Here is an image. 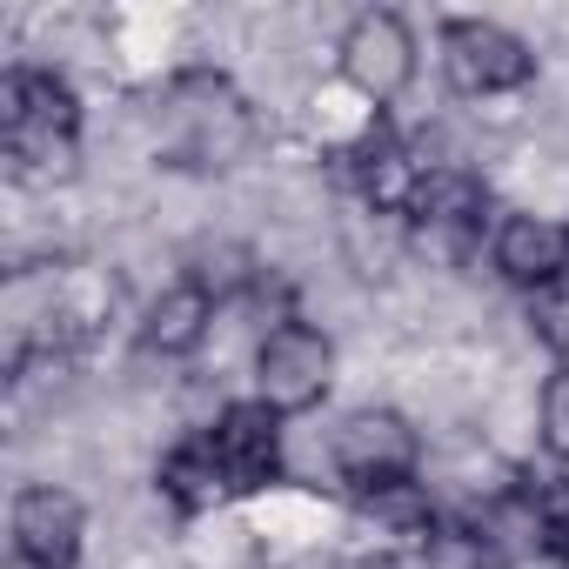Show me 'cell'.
Listing matches in <instances>:
<instances>
[{
    "instance_id": "cell-1",
    "label": "cell",
    "mask_w": 569,
    "mask_h": 569,
    "mask_svg": "<svg viewBox=\"0 0 569 569\" xmlns=\"http://www.w3.org/2000/svg\"><path fill=\"white\" fill-rule=\"evenodd\" d=\"M74 134H81V108L61 74L14 68L0 81V141H8V161L21 174H48V161H54V174H68Z\"/></svg>"
},
{
    "instance_id": "cell-2",
    "label": "cell",
    "mask_w": 569,
    "mask_h": 569,
    "mask_svg": "<svg viewBox=\"0 0 569 569\" xmlns=\"http://www.w3.org/2000/svg\"><path fill=\"white\" fill-rule=\"evenodd\" d=\"M336 382V342L309 322H274L254 349V396L274 416H302Z\"/></svg>"
},
{
    "instance_id": "cell-3",
    "label": "cell",
    "mask_w": 569,
    "mask_h": 569,
    "mask_svg": "<svg viewBox=\"0 0 569 569\" xmlns=\"http://www.w3.org/2000/svg\"><path fill=\"white\" fill-rule=\"evenodd\" d=\"M416 429L409 416L396 409H349L329 436V462L336 476L356 489V496H376V489H396V482H416Z\"/></svg>"
},
{
    "instance_id": "cell-4",
    "label": "cell",
    "mask_w": 569,
    "mask_h": 569,
    "mask_svg": "<svg viewBox=\"0 0 569 569\" xmlns=\"http://www.w3.org/2000/svg\"><path fill=\"white\" fill-rule=\"evenodd\" d=\"M442 74L456 94L489 101V94H516L536 81V54L522 34L496 28V21H449L442 28Z\"/></svg>"
},
{
    "instance_id": "cell-5",
    "label": "cell",
    "mask_w": 569,
    "mask_h": 569,
    "mask_svg": "<svg viewBox=\"0 0 569 569\" xmlns=\"http://www.w3.org/2000/svg\"><path fill=\"white\" fill-rule=\"evenodd\" d=\"M336 54H342V81H349L362 101H376V108H389V101L416 81V34H409V21L389 14V8L356 14Z\"/></svg>"
},
{
    "instance_id": "cell-6",
    "label": "cell",
    "mask_w": 569,
    "mask_h": 569,
    "mask_svg": "<svg viewBox=\"0 0 569 569\" xmlns=\"http://www.w3.org/2000/svg\"><path fill=\"white\" fill-rule=\"evenodd\" d=\"M8 536H14V556L28 569H74L81 562V536H88V516L68 489L54 482H28L14 496V516H8Z\"/></svg>"
},
{
    "instance_id": "cell-7",
    "label": "cell",
    "mask_w": 569,
    "mask_h": 569,
    "mask_svg": "<svg viewBox=\"0 0 569 569\" xmlns=\"http://www.w3.org/2000/svg\"><path fill=\"white\" fill-rule=\"evenodd\" d=\"M208 442H214V462H221V476H228L234 496L268 489V482L281 476V416H274L261 396L228 402V409L214 416Z\"/></svg>"
},
{
    "instance_id": "cell-8",
    "label": "cell",
    "mask_w": 569,
    "mask_h": 569,
    "mask_svg": "<svg viewBox=\"0 0 569 569\" xmlns=\"http://www.w3.org/2000/svg\"><path fill=\"white\" fill-rule=\"evenodd\" d=\"M174 121H181V154H188V168H228V161L248 148V114H241V101L228 94V81L188 74V81L174 88Z\"/></svg>"
},
{
    "instance_id": "cell-9",
    "label": "cell",
    "mask_w": 569,
    "mask_h": 569,
    "mask_svg": "<svg viewBox=\"0 0 569 569\" xmlns=\"http://www.w3.org/2000/svg\"><path fill=\"white\" fill-rule=\"evenodd\" d=\"M489 261L509 289H529V296H549L556 281L569 274V221H549V214H502L496 234H489Z\"/></svg>"
},
{
    "instance_id": "cell-10",
    "label": "cell",
    "mask_w": 569,
    "mask_h": 569,
    "mask_svg": "<svg viewBox=\"0 0 569 569\" xmlns=\"http://www.w3.org/2000/svg\"><path fill=\"white\" fill-rule=\"evenodd\" d=\"M356 188H362L369 208L409 214V208H416V188H422V161H416L389 128H369L362 148H356Z\"/></svg>"
},
{
    "instance_id": "cell-11",
    "label": "cell",
    "mask_w": 569,
    "mask_h": 569,
    "mask_svg": "<svg viewBox=\"0 0 569 569\" xmlns=\"http://www.w3.org/2000/svg\"><path fill=\"white\" fill-rule=\"evenodd\" d=\"M208 322H214V296L194 289V281H174V289H161L141 316V349L148 356H194L208 342Z\"/></svg>"
},
{
    "instance_id": "cell-12",
    "label": "cell",
    "mask_w": 569,
    "mask_h": 569,
    "mask_svg": "<svg viewBox=\"0 0 569 569\" xmlns=\"http://www.w3.org/2000/svg\"><path fill=\"white\" fill-rule=\"evenodd\" d=\"M161 496L181 509V516H201V509H214L221 496H234L228 489V476H221V462H214V442L208 436H188L181 449H168V462H161Z\"/></svg>"
},
{
    "instance_id": "cell-13",
    "label": "cell",
    "mask_w": 569,
    "mask_h": 569,
    "mask_svg": "<svg viewBox=\"0 0 569 569\" xmlns=\"http://www.w3.org/2000/svg\"><path fill=\"white\" fill-rule=\"evenodd\" d=\"M476 214H482V181H469L456 168H429L416 188V208H409V221H422V228H469Z\"/></svg>"
},
{
    "instance_id": "cell-14",
    "label": "cell",
    "mask_w": 569,
    "mask_h": 569,
    "mask_svg": "<svg viewBox=\"0 0 569 569\" xmlns=\"http://www.w3.org/2000/svg\"><path fill=\"white\" fill-rule=\"evenodd\" d=\"M536 416H542V449L556 456V462H569V362L542 382V402H536Z\"/></svg>"
},
{
    "instance_id": "cell-15",
    "label": "cell",
    "mask_w": 569,
    "mask_h": 569,
    "mask_svg": "<svg viewBox=\"0 0 569 569\" xmlns=\"http://www.w3.org/2000/svg\"><path fill=\"white\" fill-rule=\"evenodd\" d=\"M536 542H542L556 562H569V476L536 496Z\"/></svg>"
}]
</instances>
